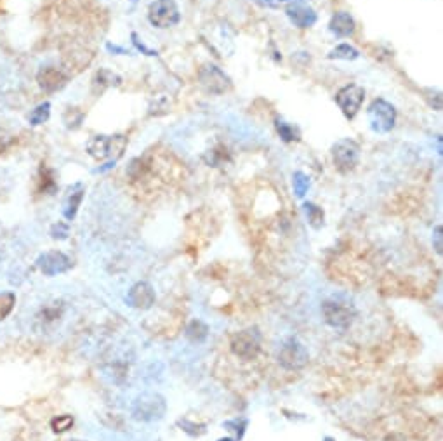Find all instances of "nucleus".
Returning <instances> with one entry per match:
<instances>
[{"instance_id":"f257e3e1","label":"nucleus","mask_w":443,"mask_h":441,"mask_svg":"<svg viewBox=\"0 0 443 441\" xmlns=\"http://www.w3.org/2000/svg\"><path fill=\"white\" fill-rule=\"evenodd\" d=\"M322 313L325 322L334 328H348L353 323L357 310L348 300L345 299H327L322 304Z\"/></svg>"},{"instance_id":"f03ea898","label":"nucleus","mask_w":443,"mask_h":441,"mask_svg":"<svg viewBox=\"0 0 443 441\" xmlns=\"http://www.w3.org/2000/svg\"><path fill=\"white\" fill-rule=\"evenodd\" d=\"M367 118H369V126L374 132L388 134L397 123V110L393 104L385 101V99H376L367 110Z\"/></svg>"},{"instance_id":"7ed1b4c3","label":"nucleus","mask_w":443,"mask_h":441,"mask_svg":"<svg viewBox=\"0 0 443 441\" xmlns=\"http://www.w3.org/2000/svg\"><path fill=\"white\" fill-rule=\"evenodd\" d=\"M127 146V138L123 136H96L87 143V151L91 156L98 160H106L113 156L117 160L122 156Z\"/></svg>"},{"instance_id":"20e7f679","label":"nucleus","mask_w":443,"mask_h":441,"mask_svg":"<svg viewBox=\"0 0 443 441\" xmlns=\"http://www.w3.org/2000/svg\"><path fill=\"white\" fill-rule=\"evenodd\" d=\"M181 13L174 0H155L148 7V21L157 28H170L178 25Z\"/></svg>"},{"instance_id":"39448f33","label":"nucleus","mask_w":443,"mask_h":441,"mask_svg":"<svg viewBox=\"0 0 443 441\" xmlns=\"http://www.w3.org/2000/svg\"><path fill=\"white\" fill-rule=\"evenodd\" d=\"M332 160L336 169L342 174L353 171L360 160V144L350 138L339 139L332 146Z\"/></svg>"},{"instance_id":"423d86ee","label":"nucleus","mask_w":443,"mask_h":441,"mask_svg":"<svg viewBox=\"0 0 443 441\" xmlns=\"http://www.w3.org/2000/svg\"><path fill=\"white\" fill-rule=\"evenodd\" d=\"M363 99H365V91H363V87L357 86V83L345 86L336 94V103L339 110L342 111V115L348 120H353L357 117V113L360 111L363 104Z\"/></svg>"},{"instance_id":"0eeeda50","label":"nucleus","mask_w":443,"mask_h":441,"mask_svg":"<svg viewBox=\"0 0 443 441\" xmlns=\"http://www.w3.org/2000/svg\"><path fill=\"white\" fill-rule=\"evenodd\" d=\"M198 80L210 94H225L226 91H230L231 80L225 71L219 66L213 65V63H207L200 68L198 71Z\"/></svg>"},{"instance_id":"6e6552de","label":"nucleus","mask_w":443,"mask_h":441,"mask_svg":"<svg viewBox=\"0 0 443 441\" xmlns=\"http://www.w3.org/2000/svg\"><path fill=\"white\" fill-rule=\"evenodd\" d=\"M308 350L299 343L297 339H289L283 343L280 353H278V362L287 370H299L308 363Z\"/></svg>"},{"instance_id":"1a4fd4ad","label":"nucleus","mask_w":443,"mask_h":441,"mask_svg":"<svg viewBox=\"0 0 443 441\" xmlns=\"http://www.w3.org/2000/svg\"><path fill=\"white\" fill-rule=\"evenodd\" d=\"M231 351L235 356L242 360H254L261 350L259 335L253 330H242L231 338Z\"/></svg>"},{"instance_id":"9d476101","label":"nucleus","mask_w":443,"mask_h":441,"mask_svg":"<svg viewBox=\"0 0 443 441\" xmlns=\"http://www.w3.org/2000/svg\"><path fill=\"white\" fill-rule=\"evenodd\" d=\"M167 405L162 396L158 395H146L136 402L134 415L136 419L141 420H158L166 414Z\"/></svg>"},{"instance_id":"9b49d317","label":"nucleus","mask_w":443,"mask_h":441,"mask_svg":"<svg viewBox=\"0 0 443 441\" xmlns=\"http://www.w3.org/2000/svg\"><path fill=\"white\" fill-rule=\"evenodd\" d=\"M285 14H287V18L290 19V23L297 28H311L318 19L317 13H315L310 6H306V4H301V2L289 4L285 9Z\"/></svg>"},{"instance_id":"f8f14e48","label":"nucleus","mask_w":443,"mask_h":441,"mask_svg":"<svg viewBox=\"0 0 443 441\" xmlns=\"http://www.w3.org/2000/svg\"><path fill=\"white\" fill-rule=\"evenodd\" d=\"M37 82L46 92H56L66 83V75L56 66H46L37 74Z\"/></svg>"},{"instance_id":"ddd939ff","label":"nucleus","mask_w":443,"mask_h":441,"mask_svg":"<svg viewBox=\"0 0 443 441\" xmlns=\"http://www.w3.org/2000/svg\"><path fill=\"white\" fill-rule=\"evenodd\" d=\"M39 266L46 275H56V273L70 270L71 260L63 252H47L39 259Z\"/></svg>"},{"instance_id":"4468645a","label":"nucleus","mask_w":443,"mask_h":441,"mask_svg":"<svg viewBox=\"0 0 443 441\" xmlns=\"http://www.w3.org/2000/svg\"><path fill=\"white\" fill-rule=\"evenodd\" d=\"M127 303L134 308L146 310V308H150L151 304L155 303L153 288H151L150 283H146V282L136 283V285L131 288L129 295H127Z\"/></svg>"},{"instance_id":"2eb2a0df","label":"nucleus","mask_w":443,"mask_h":441,"mask_svg":"<svg viewBox=\"0 0 443 441\" xmlns=\"http://www.w3.org/2000/svg\"><path fill=\"white\" fill-rule=\"evenodd\" d=\"M329 30L332 31L336 37H351L355 34V19L350 13H345V11H339L332 16L329 23Z\"/></svg>"},{"instance_id":"dca6fc26","label":"nucleus","mask_w":443,"mask_h":441,"mask_svg":"<svg viewBox=\"0 0 443 441\" xmlns=\"http://www.w3.org/2000/svg\"><path fill=\"white\" fill-rule=\"evenodd\" d=\"M83 193H86V188H83V184L81 183L73 184V186L68 190L66 198H65V207H63V214H65L66 219L71 220L75 218V214H77L78 207H81V203H82Z\"/></svg>"},{"instance_id":"f3484780","label":"nucleus","mask_w":443,"mask_h":441,"mask_svg":"<svg viewBox=\"0 0 443 441\" xmlns=\"http://www.w3.org/2000/svg\"><path fill=\"white\" fill-rule=\"evenodd\" d=\"M209 334V327L205 323L200 322V320H193L186 328V338H188L191 343H202L203 339L207 338Z\"/></svg>"},{"instance_id":"a211bd4d","label":"nucleus","mask_w":443,"mask_h":441,"mask_svg":"<svg viewBox=\"0 0 443 441\" xmlns=\"http://www.w3.org/2000/svg\"><path fill=\"white\" fill-rule=\"evenodd\" d=\"M360 58V52L355 49L350 44H341L336 49L329 52V59H345V61H353V59Z\"/></svg>"},{"instance_id":"6ab92c4d","label":"nucleus","mask_w":443,"mask_h":441,"mask_svg":"<svg viewBox=\"0 0 443 441\" xmlns=\"http://www.w3.org/2000/svg\"><path fill=\"white\" fill-rule=\"evenodd\" d=\"M275 126H277L278 134H280V138H282L285 143L299 141V131L295 129L294 126H290V123L283 122L282 118H278L277 122H275Z\"/></svg>"},{"instance_id":"aec40b11","label":"nucleus","mask_w":443,"mask_h":441,"mask_svg":"<svg viewBox=\"0 0 443 441\" xmlns=\"http://www.w3.org/2000/svg\"><path fill=\"white\" fill-rule=\"evenodd\" d=\"M305 212H306V216H308V220H310V224L313 228H322V224H323V211L318 206H315V203H311V202H306L305 203Z\"/></svg>"},{"instance_id":"412c9836","label":"nucleus","mask_w":443,"mask_h":441,"mask_svg":"<svg viewBox=\"0 0 443 441\" xmlns=\"http://www.w3.org/2000/svg\"><path fill=\"white\" fill-rule=\"evenodd\" d=\"M292 184H294V193L302 198L310 190V178L305 174V172H295L294 178H292Z\"/></svg>"},{"instance_id":"4be33fe9","label":"nucleus","mask_w":443,"mask_h":441,"mask_svg":"<svg viewBox=\"0 0 443 441\" xmlns=\"http://www.w3.org/2000/svg\"><path fill=\"white\" fill-rule=\"evenodd\" d=\"M49 113H51V104L49 103H42L39 104L37 108H35L34 111L30 113V122L31 126H41V123L47 122V118H49Z\"/></svg>"},{"instance_id":"5701e85b","label":"nucleus","mask_w":443,"mask_h":441,"mask_svg":"<svg viewBox=\"0 0 443 441\" xmlns=\"http://www.w3.org/2000/svg\"><path fill=\"white\" fill-rule=\"evenodd\" d=\"M14 306V295L13 294H0V320L6 318Z\"/></svg>"},{"instance_id":"b1692460","label":"nucleus","mask_w":443,"mask_h":441,"mask_svg":"<svg viewBox=\"0 0 443 441\" xmlns=\"http://www.w3.org/2000/svg\"><path fill=\"white\" fill-rule=\"evenodd\" d=\"M71 426H73V417H70V415H61L53 420V429L56 432H65Z\"/></svg>"},{"instance_id":"393cba45","label":"nucleus","mask_w":443,"mask_h":441,"mask_svg":"<svg viewBox=\"0 0 443 441\" xmlns=\"http://www.w3.org/2000/svg\"><path fill=\"white\" fill-rule=\"evenodd\" d=\"M245 420H230V422H226L225 426H233L235 429L233 431H237L238 432V438H242V435H243V427H245Z\"/></svg>"},{"instance_id":"a878e982","label":"nucleus","mask_w":443,"mask_h":441,"mask_svg":"<svg viewBox=\"0 0 443 441\" xmlns=\"http://www.w3.org/2000/svg\"><path fill=\"white\" fill-rule=\"evenodd\" d=\"M434 240H437L434 248H437L438 254H442V228L440 226H437V230H434Z\"/></svg>"},{"instance_id":"bb28decb","label":"nucleus","mask_w":443,"mask_h":441,"mask_svg":"<svg viewBox=\"0 0 443 441\" xmlns=\"http://www.w3.org/2000/svg\"><path fill=\"white\" fill-rule=\"evenodd\" d=\"M258 2L263 4V6L277 7V6H280V4H283V2H290V0H258Z\"/></svg>"},{"instance_id":"cd10ccee","label":"nucleus","mask_w":443,"mask_h":441,"mask_svg":"<svg viewBox=\"0 0 443 441\" xmlns=\"http://www.w3.org/2000/svg\"><path fill=\"white\" fill-rule=\"evenodd\" d=\"M219 441H235V440H231V438H223V440H219Z\"/></svg>"},{"instance_id":"c85d7f7f","label":"nucleus","mask_w":443,"mask_h":441,"mask_svg":"<svg viewBox=\"0 0 443 441\" xmlns=\"http://www.w3.org/2000/svg\"><path fill=\"white\" fill-rule=\"evenodd\" d=\"M323 441H334V440H332V438H325Z\"/></svg>"}]
</instances>
